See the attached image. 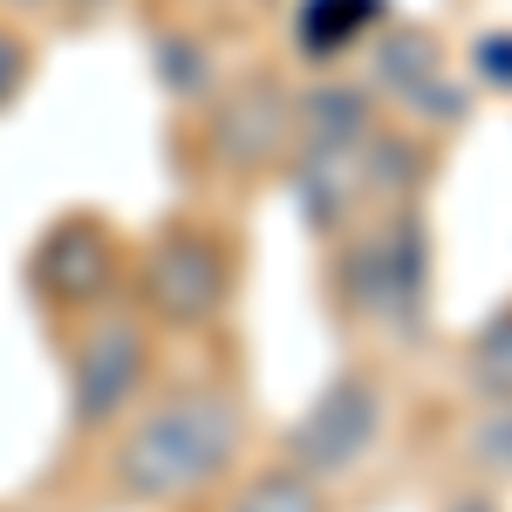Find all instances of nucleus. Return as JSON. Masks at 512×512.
<instances>
[{
    "mask_svg": "<svg viewBox=\"0 0 512 512\" xmlns=\"http://www.w3.org/2000/svg\"><path fill=\"white\" fill-rule=\"evenodd\" d=\"M239 458V403L226 390H185L158 403L117 451V485L144 506L192 499Z\"/></svg>",
    "mask_w": 512,
    "mask_h": 512,
    "instance_id": "nucleus-1",
    "label": "nucleus"
},
{
    "mask_svg": "<svg viewBox=\"0 0 512 512\" xmlns=\"http://www.w3.org/2000/svg\"><path fill=\"white\" fill-rule=\"evenodd\" d=\"M342 301L355 315L383 321L396 335H417L424 328V301H431V233L424 219L403 205L376 239H355L342 253Z\"/></svg>",
    "mask_w": 512,
    "mask_h": 512,
    "instance_id": "nucleus-2",
    "label": "nucleus"
},
{
    "mask_svg": "<svg viewBox=\"0 0 512 512\" xmlns=\"http://www.w3.org/2000/svg\"><path fill=\"white\" fill-rule=\"evenodd\" d=\"M376 437H383V390H376V376L342 369V376L294 417V431H287V465L321 485V478L355 472Z\"/></svg>",
    "mask_w": 512,
    "mask_h": 512,
    "instance_id": "nucleus-3",
    "label": "nucleus"
},
{
    "mask_svg": "<svg viewBox=\"0 0 512 512\" xmlns=\"http://www.w3.org/2000/svg\"><path fill=\"white\" fill-rule=\"evenodd\" d=\"M226 246L212 233H192V226H178V233H164L151 253H144V301L158 308L164 321H178V328H205V321L226 308Z\"/></svg>",
    "mask_w": 512,
    "mask_h": 512,
    "instance_id": "nucleus-4",
    "label": "nucleus"
},
{
    "mask_svg": "<svg viewBox=\"0 0 512 512\" xmlns=\"http://www.w3.org/2000/svg\"><path fill=\"white\" fill-rule=\"evenodd\" d=\"M144 362H151V349L130 321L89 328V342L76 349V369H69V410L82 431H103L110 417H123V403L144 383Z\"/></svg>",
    "mask_w": 512,
    "mask_h": 512,
    "instance_id": "nucleus-5",
    "label": "nucleus"
},
{
    "mask_svg": "<svg viewBox=\"0 0 512 512\" xmlns=\"http://www.w3.org/2000/svg\"><path fill=\"white\" fill-rule=\"evenodd\" d=\"M117 280V239L103 219H62L55 233L35 246V287L62 308H89L103 287Z\"/></svg>",
    "mask_w": 512,
    "mask_h": 512,
    "instance_id": "nucleus-6",
    "label": "nucleus"
},
{
    "mask_svg": "<svg viewBox=\"0 0 512 512\" xmlns=\"http://www.w3.org/2000/svg\"><path fill=\"white\" fill-rule=\"evenodd\" d=\"M287 123H294V110H287V96H280L274 82H246L233 103L219 110V123H212L219 158L226 164H274L287 151Z\"/></svg>",
    "mask_w": 512,
    "mask_h": 512,
    "instance_id": "nucleus-7",
    "label": "nucleus"
},
{
    "mask_svg": "<svg viewBox=\"0 0 512 512\" xmlns=\"http://www.w3.org/2000/svg\"><path fill=\"white\" fill-rule=\"evenodd\" d=\"M294 123H301V158H355L376 123H369V96L362 89H342V82H321L294 103Z\"/></svg>",
    "mask_w": 512,
    "mask_h": 512,
    "instance_id": "nucleus-8",
    "label": "nucleus"
},
{
    "mask_svg": "<svg viewBox=\"0 0 512 512\" xmlns=\"http://www.w3.org/2000/svg\"><path fill=\"white\" fill-rule=\"evenodd\" d=\"M383 14H390L383 0H301V7H294V35H301V55H308V62H328V55H342V48H355V41L369 35Z\"/></svg>",
    "mask_w": 512,
    "mask_h": 512,
    "instance_id": "nucleus-9",
    "label": "nucleus"
},
{
    "mask_svg": "<svg viewBox=\"0 0 512 512\" xmlns=\"http://www.w3.org/2000/svg\"><path fill=\"white\" fill-rule=\"evenodd\" d=\"M437 76H444V55H437V41L424 28H390L383 35V48H376V82L396 89V103H410Z\"/></svg>",
    "mask_w": 512,
    "mask_h": 512,
    "instance_id": "nucleus-10",
    "label": "nucleus"
},
{
    "mask_svg": "<svg viewBox=\"0 0 512 512\" xmlns=\"http://www.w3.org/2000/svg\"><path fill=\"white\" fill-rule=\"evenodd\" d=\"M226 512H328V499H321V485L308 472L274 465V472L246 478V485H239V499Z\"/></svg>",
    "mask_w": 512,
    "mask_h": 512,
    "instance_id": "nucleus-11",
    "label": "nucleus"
},
{
    "mask_svg": "<svg viewBox=\"0 0 512 512\" xmlns=\"http://www.w3.org/2000/svg\"><path fill=\"white\" fill-rule=\"evenodd\" d=\"M417 185H424L417 144H396V137H369V144H362V192H383V198H396V205H410Z\"/></svg>",
    "mask_w": 512,
    "mask_h": 512,
    "instance_id": "nucleus-12",
    "label": "nucleus"
},
{
    "mask_svg": "<svg viewBox=\"0 0 512 512\" xmlns=\"http://www.w3.org/2000/svg\"><path fill=\"white\" fill-rule=\"evenodd\" d=\"M472 383L485 396H506L512 403V308H499L472 335Z\"/></svg>",
    "mask_w": 512,
    "mask_h": 512,
    "instance_id": "nucleus-13",
    "label": "nucleus"
},
{
    "mask_svg": "<svg viewBox=\"0 0 512 512\" xmlns=\"http://www.w3.org/2000/svg\"><path fill=\"white\" fill-rule=\"evenodd\" d=\"M158 76H164V89H178V96H205V89H212V55H205L192 35H158Z\"/></svg>",
    "mask_w": 512,
    "mask_h": 512,
    "instance_id": "nucleus-14",
    "label": "nucleus"
},
{
    "mask_svg": "<svg viewBox=\"0 0 512 512\" xmlns=\"http://www.w3.org/2000/svg\"><path fill=\"white\" fill-rule=\"evenodd\" d=\"M403 110H417V117H431V123H458L465 110H472V96H465L458 82H444V76H437V82H424V89H417V96H410Z\"/></svg>",
    "mask_w": 512,
    "mask_h": 512,
    "instance_id": "nucleus-15",
    "label": "nucleus"
},
{
    "mask_svg": "<svg viewBox=\"0 0 512 512\" xmlns=\"http://www.w3.org/2000/svg\"><path fill=\"white\" fill-rule=\"evenodd\" d=\"M478 458H485L492 472L512 478V403H499V410L478 424Z\"/></svg>",
    "mask_w": 512,
    "mask_h": 512,
    "instance_id": "nucleus-16",
    "label": "nucleus"
},
{
    "mask_svg": "<svg viewBox=\"0 0 512 512\" xmlns=\"http://www.w3.org/2000/svg\"><path fill=\"white\" fill-rule=\"evenodd\" d=\"M472 69L492 82V89H512V35H499V28L478 35L472 41Z\"/></svg>",
    "mask_w": 512,
    "mask_h": 512,
    "instance_id": "nucleus-17",
    "label": "nucleus"
},
{
    "mask_svg": "<svg viewBox=\"0 0 512 512\" xmlns=\"http://www.w3.org/2000/svg\"><path fill=\"white\" fill-rule=\"evenodd\" d=\"M21 76H28V48H21V35H7V28H0V110L14 103Z\"/></svg>",
    "mask_w": 512,
    "mask_h": 512,
    "instance_id": "nucleus-18",
    "label": "nucleus"
},
{
    "mask_svg": "<svg viewBox=\"0 0 512 512\" xmlns=\"http://www.w3.org/2000/svg\"><path fill=\"white\" fill-rule=\"evenodd\" d=\"M451 512H499V506H492V499H458Z\"/></svg>",
    "mask_w": 512,
    "mask_h": 512,
    "instance_id": "nucleus-19",
    "label": "nucleus"
},
{
    "mask_svg": "<svg viewBox=\"0 0 512 512\" xmlns=\"http://www.w3.org/2000/svg\"><path fill=\"white\" fill-rule=\"evenodd\" d=\"M7 7H48V0H7Z\"/></svg>",
    "mask_w": 512,
    "mask_h": 512,
    "instance_id": "nucleus-20",
    "label": "nucleus"
},
{
    "mask_svg": "<svg viewBox=\"0 0 512 512\" xmlns=\"http://www.w3.org/2000/svg\"><path fill=\"white\" fill-rule=\"evenodd\" d=\"M82 7H103V0H82Z\"/></svg>",
    "mask_w": 512,
    "mask_h": 512,
    "instance_id": "nucleus-21",
    "label": "nucleus"
}]
</instances>
